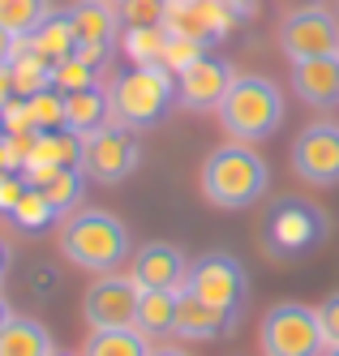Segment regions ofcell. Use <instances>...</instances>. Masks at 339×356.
<instances>
[{
    "label": "cell",
    "mask_w": 339,
    "mask_h": 356,
    "mask_svg": "<svg viewBox=\"0 0 339 356\" xmlns=\"http://www.w3.org/2000/svg\"><path fill=\"white\" fill-rule=\"evenodd\" d=\"M271 172L267 159L258 155L249 142H228L211 150V159L202 163V193L206 202H215L219 211H245L267 193Z\"/></svg>",
    "instance_id": "1"
},
{
    "label": "cell",
    "mask_w": 339,
    "mask_h": 356,
    "mask_svg": "<svg viewBox=\"0 0 339 356\" xmlns=\"http://www.w3.org/2000/svg\"><path fill=\"white\" fill-rule=\"evenodd\" d=\"M61 253L90 275H112L129 258V227L112 211H73L61 223Z\"/></svg>",
    "instance_id": "2"
},
{
    "label": "cell",
    "mask_w": 339,
    "mask_h": 356,
    "mask_svg": "<svg viewBox=\"0 0 339 356\" xmlns=\"http://www.w3.org/2000/svg\"><path fill=\"white\" fill-rule=\"evenodd\" d=\"M215 112H219V124H223L228 138L262 142L283 124V95L262 73H237Z\"/></svg>",
    "instance_id": "3"
},
{
    "label": "cell",
    "mask_w": 339,
    "mask_h": 356,
    "mask_svg": "<svg viewBox=\"0 0 339 356\" xmlns=\"http://www.w3.org/2000/svg\"><path fill=\"white\" fill-rule=\"evenodd\" d=\"M112 99V116L120 129H150L159 124L176 99V78L159 65H134L112 78L108 86Z\"/></svg>",
    "instance_id": "4"
},
{
    "label": "cell",
    "mask_w": 339,
    "mask_h": 356,
    "mask_svg": "<svg viewBox=\"0 0 339 356\" xmlns=\"http://www.w3.org/2000/svg\"><path fill=\"white\" fill-rule=\"evenodd\" d=\"M331 236V219L322 207L305 197H283L279 207L267 215V227H262V253L275 262H297V258H309L318 253Z\"/></svg>",
    "instance_id": "5"
},
{
    "label": "cell",
    "mask_w": 339,
    "mask_h": 356,
    "mask_svg": "<svg viewBox=\"0 0 339 356\" xmlns=\"http://www.w3.org/2000/svg\"><path fill=\"white\" fill-rule=\"evenodd\" d=\"M262 356H322L326 339L318 326V309H309L301 300H279L267 309L262 330H258Z\"/></svg>",
    "instance_id": "6"
},
{
    "label": "cell",
    "mask_w": 339,
    "mask_h": 356,
    "mask_svg": "<svg viewBox=\"0 0 339 356\" xmlns=\"http://www.w3.org/2000/svg\"><path fill=\"white\" fill-rule=\"evenodd\" d=\"M279 47L288 60H314V56H339V17L322 5H301L283 13L279 22Z\"/></svg>",
    "instance_id": "7"
},
{
    "label": "cell",
    "mask_w": 339,
    "mask_h": 356,
    "mask_svg": "<svg viewBox=\"0 0 339 356\" xmlns=\"http://www.w3.org/2000/svg\"><path fill=\"white\" fill-rule=\"evenodd\" d=\"M185 292H194L206 305H219V309H241L249 296V279L232 253H202V258L189 262Z\"/></svg>",
    "instance_id": "8"
},
{
    "label": "cell",
    "mask_w": 339,
    "mask_h": 356,
    "mask_svg": "<svg viewBox=\"0 0 339 356\" xmlns=\"http://www.w3.org/2000/svg\"><path fill=\"white\" fill-rule=\"evenodd\" d=\"M292 172L314 189L339 185V124L335 120H314L305 124L292 142Z\"/></svg>",
    "instance_id": "9"
},
{
    "label": "cell",
    "mask_w": 339,
    "mask_h": 356,
    "mask_svg": "<svg viewBox=\"0 0 339 356\" xmlns=\"http://www.w3.org/2000/svg\"><path fill=\"white\" fill-rule=\"evenodd\" d=\"M142 150L134 129H120V124H108L103 134L82 138V172L99 185H120L129 172L138 168Z\"/></svg>",
    "instance_id": "10"
},
{
    "label": "cell",
    "mask_w": 339,
    "mask_h": 356,
    "mask_svg": "<svg viewBox=\"0 0 339 356\" xmlns=\"http://www.w3.org/2000/svg\"><path fill=\"white\" fill-rule=\"evenodd\" d=\"M138 300H142V288L134 284V275H99L86 288L82 314L90 330H125L138 322Z\"/></svg>",
    "instance_id": "11"
},
{
    "label": "cell",
    "mask_w": 339,
    "mask_h": 356,
    "mask_svg": "<svg viewBox=\"0 0 339 356\" xmlns=\"http://www.w3.org/2000/svg\"><path fill=\"white\" fill-rule=\"evenodd\" d=\"M241 17V5H223V0H168L164 31L185 35L198 43H219Z\"/></svg>",
    "instance_id": "12"
},
{
    "label": "cell",
    "mask_w": 339,
    "mask_h": 356,
    "mask_svg": "<svg viewBox=\"0 0 339 356\" xmlns=\"http://www.w3.org/2000/svg\"><path fill=\"white\" fill-rule=\"evenodd\" d=\"M237 78V69H232L223 56H198L189 69L176 73V104L189 108V112H206V108H219L223 95Z\"/></svg>",
    "instance_id": "13"
},
{
    "label": "cell",
    "mask_w": 339,
    "mask_h": 356,
    "mask_svg": "<svg viewBox=\"0 0 339 356\" xmlns=\"http://www.w3.org/2000/svg\"><path fill=\"white\" fill-rule=\"evenodd\" d=\"M129 275H134V284L142 292L159 288V292H180L189 279V258L180 253L176 245L168 241H150L134 253V266H129Z\"/></svg>",
    "instance_id": "14"
},
{
    "label": "cell",
    "mask_w": 339,
    "mask_h": 356,
    "mask_svg": "<svg viewBox=\"0 0 339 356\" xmlns=\"http://www.w3.org/2000/svg\"><path fill=\"white\" fill-rule=\"evenodd\" d=\"M245 309H219V305H206L194 292L180 288V309H176V335L180 339H228L232 330L241 326Z\"/></svg>",
    "instance_id": "15"
},
{
    "label": "cell",
    "mask_w": 339,
    "mask_h": 356,
    "mask_svg": "<svg viewBox=\"0 0 339 356\" xmlns=\"http://www.w3.org/2000/svg\"><path fill=\"white\" fill-rule=\"evenodd\" d=\"M292 90L309 108H335L339 104V56L292 60Z\"/></svg>",
    "instance_id": "16"
},
{
    "label": "cell",
    "mask_w": 339,
    "mask_h": 356,
    "mask_svg": "<svg viewBox=\"0 0 339 356\" xmlns=\"http://www.w3.org/2000/svg\"><path fill=\"white\" fill-rule=\"evenodd\" d=\"M69 22L77 31V47H95V52L112 56V43L120 31V13L108 5V0H77L69 9Z\"/></svg>",
    "instance_id": "17"
},
{
    "label": "cell",
    "mask_w": 339,
    "mask_h": 356,
    "mask_svg": "<svg viewBox=\"0 0 339 356\" xmlns=\"http://www.w3.org/2000/svg\"><path fill=\"white\" fill-rule=\"evenodd\" d=\"M108 124H116V116H112V99L103 86H86V90L65 95V129L69 134L90 138V134H103Z\"/></svg>",
    "instance_id": "18"
},
{
    "label": "cell",
    "mask_w": 339,
    "mask_h": 356,
    "mask_svg": "<svg viewBox=\"0 0 339 356\" xmlns=\"http://www.w3.org/2000/svg\"><path fill=\"white\" fill-rule=\"evenodd\" d=\"M9 69H13V90H17L22 99H35V95H43V90H52V78H56V65L43 60V56L35 52V47H31V35H17Z\"/></svg>",
    "instance_id": "19"
},
{
    "label": "cell",
    "mask_w": 339,
    "mask_h": 356,
    "mask_svg": "<svg viewBox=\"0 0 339 356\" xmlns=\"http://www.w3.org/2000/svg\"><path fill=\"white\" fill-rule=\"evenodd\" d=\"M176 309H180V292L150 288L138 300V322H134V330H142L150 343L155 339H168V335H176Z\"/></svg>",
    "instance_id": "20"
},
{
    "label": "cell",
    "mask_w": 339,
    "mask_h": 356,
    "mask_svg": "<svg viewBox=\"0 0 339 356\" xmlns=\"http://www.w3.org/2000/svg\"><path fill=\"white\" fill-rule=\"evenodd\" d=\"M56 343H52V330L39 318H17L0 330V356H52Z\"/></svg>",
    "instance_id": "21"
},
{
    "label": "cell",
    "mask_w": 339,
    "mask_h": 356,
    "mask_svg": "<svg viewBox=\"0 0 339 356\" xmlns=\"http://www.w3.org/2000/svg\"><path fill=\"white\" fill-rule=\"evenodd\" d=\"M31 47H35L43 60H52V65L69 60L73 47H77V31H73L69 13H56V9H52V13L39 22V26L31 31Z\"/></svg>",
    "instance_id": "22"
},
{
    "label": "cell",
    "mask_w": 339,
    "mask_h": 356,
    "mask_svg": "<svg viewBox=\"0 0 339 356\" xmlns=\"http://www.w3.org/2000/svg\"><path fill=\"white\" fill-rule=\"evenodd\" d=\"M26 163H43V168H82V138L69 129H52L35 138V150Z\"/></svg>",
    "instance_id": "23"
},
{
    "label": "cell",
    "mask_w": 339,
    "mask_h": 356,
    "mask_svg": "<svg viewBox=\"0 0 339 356\" xmlns=\"http://www.w3.org/2000/svg\"><path fill=\"white\" fill-rule=\"evenodd\" d=\"M150 339L142 330L125 326V330H90V339L82 348V356H150Z\"/></svg>",
    "instance_id": "24"
},
{
    "label": "cell",
    "mask_w": 339,
    "mask_h": 356,
    "mask_svg": "<svg viewBox=\"0 0 339 356\" xmlns=\"http://www.w3.org/2000/svg\"><path fill=\"white\" fill-rule=\"evenodd\" d=\"M120 52L134 60V65H164L168 31H164V26H125V35H120Z\"/></svg>",
    "instance_id": "25"
},
{
    "label": "cell",
    "mask_w": 339,
    "mask_h": 356,
    "mask_svg": "<svg viewBox=\"0 0 339 356\" xmlns=\"http://www.w3.org/2000/svg\"><path fill=\"white\" fill-rule=\"evenodd\" d=\"M43 193H47V202L56 207V215L65 219V215H73L77 207H82V193H86V172L82 168H61L52 181L43 185Z\"/></svg>",
    "instance_id": "26"
},
{
    "label": "cell",
    "mask_w": 339,
    "mask_h": 356,
    "mask_svg": "<svg viewBox=\"0 0 339 356\" xmlns=\"http://www.w3.org/2000/svg\"><path fill=\"white\" fill-rule=\"evenodd\" d=\"M9 219L22 227V232H43V227H52L61 215H56V207L47 202V193H43V189H26Z\"/></svg>",
    "instance_id": "27"
},
{
    "label": "cell",
    "mask_w": 339,
    "mask_h": 356,
    "mask_svg": "<svg viewBox=\"0 0 339 356\" xmlns=\"http://www.w3.org/2000/svg\"><path fill=\"white\" fill-rule=\"evenodd\" d=\"M47 13H52L47 0H0V26L9 35H31Z\"/></svg>",
    "instance_id": "28"
},
{
    "label": "cell",
    "mask_w": 339,
    "mask_h": 356,
    "mask_svg": "<svg viewBox=\"0 0 339 356\" xmlns=\"http://www.w3.org/2000/svg\"><path fill=\"white\" fill-rule=\"evenodd\" d=\"M31 104V120L39 134H52V129H65V95L61 90H43L35 99H26Z\"/></svg>",
    "instance_id": "29"
},
{
    "label": "cell",
    "mask_w": 339,
    "mask_h": 356,
    "mask_svg": "<svg viewBox=\"0 0 339 356\" xmlns=\"http://www.w3.org/2000/svg\"><path fill=\"white\" fill-rule=\"evenodd\" d=\"M116 13H120V26H164L168 0H120Z\"/></svg>",
    "instance_id": "30"
},
{
    "label": "cell",
    "mask_w": 339,
    "mask_h": 356,
    "mask_svg": "<svg viewBox=\"0 0 339 356\" xmlns=\"http://www.w3.org/2000/svg\"><path fill=\"white\" fill-rule=\"evenodd\" d=\"M86 86H99V69L82 65L77 56H69V60H61V65H56V78H52V90L73 95V90H86Z\"/></svg>",
    "instance_id": "31"
},
{
    "label": "cell",
    "mask_w": 339,
    "mask_h": 356,
    "mask_svg": "<svg viewBox=\"0 0 339 356\" xmlns=\"http://www.w3.org/2000/svg\"><path fill=\"white\" fill-rule=\"evenodd\" d=\"M0 134H5V138H31V134H39L35 120H31V104H26L22 95L9 99V104H0Z\"/></svg>",
    "instance_id": "32"
},
{
    "label": "cell",
    "mask_w": 339,
    "mask_h": 356,
    "mask_svg": "<svg viewBox=\"0 0 339 356\" xmlns=\"http://www.w3.org/2000/svg\"><path fill=\"white\" fill-rule=\"evenodd\" d=\"M198 56H206V43H198V39H185V35H168V52H164V65L159 69H168L172 78L180 69H189Z\"/></svg>",
    "instance_id": "33"
},
{
    "label": "cell",
    "mask_w": 339,
    "mask_h": 356,
    "mask_svg": "<svg viewBox=\"0 0 339 356\" xmlns=\"http://www.w3.org/2000/svg\"><path fill=\"white\" fill-rule=\"evenodd\" d=\"M314 309H318V326H322L326 348H339V292H331L322 305H314Z\"/></svg>",
    "instance_id": "34"
},
{
    "label": "cell",
    "mask_w": 339,
    "mask_h": 356,
    "mask_svg": "<svg viewBox=\"0 0 339 356\" xmlns=\"http://www.w3.org/2000/svg\"><path fill=\"white\" fill-rule=\"evenodd\" d=\"M31 189L22 172H0V215H13V207L22 202V193Z\"/></svg>",
    "instance_id": "35"
},
{
    "label": "cell",
    "mask_w": 339,
    "mask_h": 356,
    "mask_svg": "<svg viewBox=\"0 0 339 356\" xmlns=\"http://www.w3.org/2000/svg\"><path fill=\"white\" fill-rule=\"evenodd\" d=\"M9 99H17V90H13V69L5 65L0 69V104H9Z\"/></svg>",
    "instance_id": "36"
},
{
    "label": "cell",
    "mask_w": 339,
    "mask_h": 356,
    "mask_svg": "<svg viewBox=\"0 0 339 356\" xmlns=\"http://www.w3.org/2000/svg\"><path fill=\"white\" fill-rule=\"evenodd\" d=\"M13 43H17V35H9L5 26H0V69L13 60Z\"/></svg>",
    "instance_id": "37"
},
{
    "label": "cell",
    "mask_w": 339,
    "mask_h": 356,
    "mask_svg": "<svg viewBox=\"0 0 339 356\" xmlns=\"http://www.w3.org/2000/svg\"><path fill=\"white\" fill-rule=\"evenodd\" d=\"M9 262H13V249L0 241V279H5V270H9Z\"/></svg>",
    "instance_id": "38"
},
{
    "label": "cell",
    "mask_w": 339,
    "mask_h": 356,
    "mask_svg": "<svg viewBox=\"0 0 339 356\" xmlns=\"http://www.w3.org/2000/svg\"><path fill=\"white\" fill-rule=\"evenodd\" d=\"M150 356H194V352H185V348H168V343H164V348H150Z\"/></svg>",
    "instance_id": "39"
},
{
    "label": "cell",
    "mask_w": 339,
    "mask_h": 356,
    "mask_svg": "<svg viewBox=\"0 0 339 356\" xmlns=\"http://www.w3.org/2000/svg\"><path fill=\"white\" fill-rule=\"evenodd\" d=\"M9 322H13V309H9V300H5V296H0V330H5Z\"/></svg>",
    "instance_id": "40"
},
{
    "label": "cell",
    "mask_w": 339,
    "mask_h": 356,
    "mask_svg": "<svg viewBox=\"0 0 339 356\" xmlns=\"http://www.w3.org/2000/svg\"><path fill=\"white\" fill-rule=\"evenodd\" d=\"M0 172H13V168H9V150H5V138H0Z\"/></svg>",
    "instance_id": "41"
},
{
    "label": "cell",
    "mask_w": 339,
    "mask_h": 356,
    "mask_svg": "<svg viewBox=\"0 0 339 356\" xmlns=\"http://www.w3.org/2000/svg\"><path fill=\"white\" fill-rule=\"evenodd\" d=\"M322 356H339V348H326V352H322Z\"/></svg>",
    "instance_id": "42"
},
{
    "label": "cell",
    "mask_w": 339,
    "mask_h": 356,
    "mask_svg": "<svg viewBox=\"0 0 339 356\" xmlns=\"http://www.w3.org/2000/svg\"><path fill=\"white\" fill-rule=\"evenodd\" d=\"M52 356H73V352H61V348H56V352H52Z\"/></svg>",
    "instance_id": "43"
},
{
    "label": "cell",
    "mask_w": 339,
    "mask_h": 356,
    "mask_svg": "<svg viewBox=\"0 0 339 356\" xmlns=\"http://www.w3.org/2000/svg\"><path fill=\"white\" fill-rule=\"evenodd\" d=\"M223 5H241V0H223Z\"/></svg>",
    "instance_id": "44"
},
{
    "label": "cell",
    "mask_w": 339,
    "mask_h": 356,
    "mask_svg": "<svg viewBox=\"0 0 339 356\" xmlns=\"http://www.w3.org/2000/svg\"><path fill=\"white\" fill-rule=\"evenodd\" d=\"M108 5H120V0H108Z\"/></svg>",
    "instance_id": "45"
},
{
    "label": "cell",
    "mask_w": 339,
    "mask_h": 356,
    "mask_svg": "<svg viewBox=\"0 0 339 356\" xmlns=\"http://www.w3.org/2000/svg\"><path fill=\"white\" fill-rule=\"evenodd\" d=\"M0 284H5V279H0Z\"/></svg>",
    "instance_id": "46"
}]
</instances>
